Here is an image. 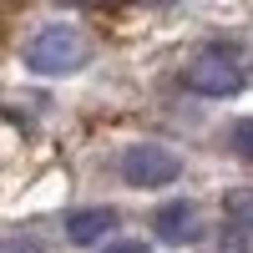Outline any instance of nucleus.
I'll use <instances>...</instances> for the list:
<instances>
[{
	"mask_svg": "<svg viewBox=\"0 0 253 253\" xmlns=\"http://www.w3.org/2000/svg\"><path fill=\"white\" fill-rule=\"evenodd\" d=\"M86 61H91V41L76 26H46L26 46V66L36 76H66V71H81Z\"/></svg>",
	"mask_w": 253,
	"mask_h": 253,
	"instance_id": "obj_1",
	"label": "nucleus"
},
{
	"mask_svg": "<svg viewBox=\"0 0 253 253\" xmlns=\"http://www.w3.org/2000/svg\"><path fill=\"white\" fill-rule=\"evenodd\" d=\"M187 91L198 96H238L248 86V66H243V51H228V46H208L182 66Z\"/></svg>",
	"mask_w": 253,
	"mask_h": 253,
	"instance_id": "obj_2",
	"label": "nucleus"
},
{
	"mask_svg": "<svg viewBox=\"0 0 253 253\" xmlns=\"http://www.w3.org/2000/svg\"><path fill=\"white\" fill-rule=\"evenodd\" d=\"M182 172V157L172 152V147H157V142H137L122 152V177L132 187H167L177 182Z\"/></svg>",
	"mask_w": 253,
	"mask_h": 253,
	"instance_id": "obj_3",
	"label": "nucleus"
},
{
	"mask_svg": "<svg viewBox=\"0 0 253 253\" xmlns=\"http://www.w3.org/2000/svg\"><path fill=\"white\" fill-rule=\"evenodd\" d=\"M117 228V213L112 208H91V213H71L66 218V238L71 243H81V248H91V243H101Z\"/></svg>",
	"mask_w": 253,
	"mask_h": 253,
	"instance_id": "obj_4",
	"label": "nucleus"
},
{
	"mask_svg": "<svg viewBox=\"0 0 253 253\" xmlns=\"http://www.w3.org/2000/svg\"><path fill=\"white\" fill-rule=\"evenodd\" d=\"M187 233H193V208H187V203H167V208H157V238H167V243H187Z\"/></svg>",
	"mask_w": 253,
	"mask_h": 253,
	"instance_id": "obj_5",
	"label": "nucleus"
},
{
	"mask_svg": "<svg viewBox=\"0 0 253 253\" xmlns=\"http://www.w3.org/2000/svg\"><path fill=\"white\" fill-rule=\"evenodd\" d=\"M233 152H238V157H248V122H238V126H233Z\"/></svg>",
	"mask_w": 253,
	"mask_h": 253,
	"instance_id": "obj_6",
	"label": "nucleus"
},
{
	"mask_svg": "<svg viewBox=\"0 0 253 253\" xmlns=\"http://www.w3.org/2000/svg\"><path fill=\"white\" fill-rule=\"evenodd\" d=\"M107 253H147V243H112Z\"/></svg>",
	"mask_w": 253,
	"mask_h": 253,
	"instance_id": "obj_7",
	"label": "nucleus"
},
{
	"mask_svg": "<svg viewBox=\"0 0 253 253\" xmlns=\"http://www.w3.org/2000/svg\"><path fill=\"white\" fill-rule=\"evenodd\" d=\"M66 5H101V0H66Z\"/></svg>",
	"mask_w": 253,
	"mask_h": 253,
	"instance_id": "obj_8",
	"label": "nucleus"
}]
</instances>
